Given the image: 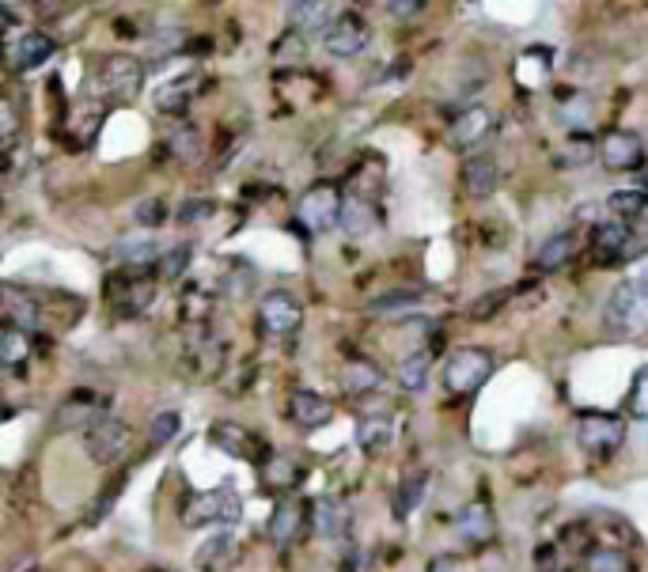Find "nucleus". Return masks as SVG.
Listing matches in <instances>:
<instances>
[{
    "label": "nucleus",
    "mask_w": 648,
    "mask_h": 572,
    "mask_svg": "<svg viewBox=\"0 0 648 572\" xmlns=\"http://www.w3.org/2000/svg\"><path fill=\"white\" fill-rule=\"evenodd\" d=\"M607 327L619 334H645L648 330V269L634 281H622L607 300Z\"/></svg>",
    "instance_id": "f257e3e1"
},
{
    "label": "nucleus",
    "mask_w": 648,
    "mask_h": 572,
    "mask_svg": "<svg viewBox=\"0 0 648 572\" xmlns=\"http://www.w3.org/2000/svg\"><path fill=\"white\" fill-rule=\"evenodd\" d=\"M144 84V65L134 53H106L96 65V91H103L111 103H129L137 99Z\"/></svg>",
    "instance_id": "f03ea898"
},
{
    "label": "nucleus",
    "mask_w": 648,
    "mask_h": 572,
    "mask_svg": "<svg viewBox=\"0 0 648 572\" xmlns=\"http://www.w3.org/2000/svg\"><path fill=\"white\" fill-rule=\"evenodd\" d=\"M243 516V500L236 497L231 485H220V490L209 493H194L182 508V523L187 527H213V523H236Z\"/></svg>",
    "instance_id": "7ed1b4c3"
},
{
    "label": "nucleus",
    "mask_w": 648,
    "mask_h": 572,
    "mask_svg": "<svg viewBox=\"0 0 648 572\" xmlns=\"http://www.w3.org/2000/svg\"><path fill=\"white\" fill-rule=\"evenodd\" d=\"M129 440H134V429H129L126 421H118V417H99L96 424L84 429V452L96 462H114L126 455Z\"/></svg>",
    "instance_id": "20e7f679"
},
{
    "label": "nucleus",
    "mask_w": 648,
    "mask_h": 572,
    "mask_svg": "<svg viewBox=\"0 0 648 572\" xmlns=\"http://www.w3.org/2000/svg\"><path fill=\"white\" fill-rule=\"evenodd\" d=\"M342 205H345V198L338 193V187L319 182V187H312L304 198H300L296 216H300V224H307L312 231H330L334 224H342Z\"/></svg>",
    "instance_id": "39448f33"
},
{
    "label": "nucleus",
    "mask_w": 648,
    "mask_h": 572,
    "mask_svg": "<svg viewBox=\"0 0 648 572\" xmlns=\"http://www.w3.org/2000/svg\"><path fill=\"white\" fill-rule=\"evenodd\" d=\"M490 376H493L490 353H482V349H459L452 360H447L444 383H447V391H455V394H470V391H478V386L490 380Z\"/></svg>",
    "instance_id": "423d86ee"
},
{
    "label": "nucleus",
    "mask_w": 648,
    "mask_h": 572,
    "mask_svg": "<svg viewBox=\"0 0 648 572\" xmlns=\"http://www.w3.org/2000/svg\"><path fill=\"white\" fill-rule=\"evenodd\" d=\"M111 304L122 319H137L144 315L152 304H156V281L141 274H129V277H114L111 281Z\"/></svg>",
    "instance_id": "0eeeda50"
},
{
    "label": "nucleus",
    "mask_w": 648,
    "mask_h": 572,
    "mask_svg": "<svg viewBox=\"0 0 648 572\" xmlns=\"http://www.w3.org/2000/svg\"><path fill=\"white\" fill-rule=\"evenodd\" d=\"M599 160L607 171H637L645 164V141L634 129H614L599 141Z\"/></svg>",
    "instance_id": "6e6552de"
},
{
    "label": "nucleus",
    "mask_w": 648,
    "mask_h": 572,
    "mask_svg": "<svg viewBox=\"0 0 648 572\" xmlns=\"http://www.w3.org/2000/svg\"><path fill=\"white\" fill-rule=\"evenodd\" d=\"M322 46H327V53H334V58H357V53L368 46V23H365V15H360V12H342L327 27V35H322Z\"/></svg>",
    "instance_id": "1a4fd4ad"
},
{
    "label": "nucleus",
    "mask_w": 648,
    "mask_h": 572,
    "mask_svg": "<svg viewBox=\"0 0 648 572\" xmlns=\"http://www.w3.org/2000/svg\"><path fill=\"white\" fill-rule=\"evenodd\" d=\"M576 436H581V444L588 447V452L611 455L614 447L622 444V436H626V424H622V417H614V414H581Z\"/></svg>",
    "instance_id": "9d476101"
},
{
    "label": "nucleus",
    "mask_w": 648,
    "mask_h": 572,
    "mask_svg": "<svg viewBox=\"0 0 648 572\" xmlns=\"http://www.w3.org/2000/svg\"><path fill=\"white\" fill-rule=\"evenodd\" d=\"M493 129H497V114L490 106H467L462 114H455L452 129H447V141L455 149H478Z\"/></svg>",
    "instance_id": "9b49d317"
},
{
    "label": "nucleus",
    "mask_w": 648,
    "mask_h": 572,
    "mask_svg": "<svg viewBox=\"0 0 648 572\" xmlns=\"http://www.w3.org/2000/svg\"><path fill=\"white\" fill-rule=\"evenodd\" d=\"M53 50H58V42H53L50 35H42V30H23L20 38L8 42V68H12V73H30V68H38L42 61H50Z\"/></svg>",
    "instance_id": "f8f14e48"
},
{
    "label": "nucleus",
    "mask_w": 648,
    "mask_h": 572,
    "mask_svg": "<svg viewBox=\"0 0 648 572\" xmlns=\"http://www.w3.org/2000/svg\"><path fill=\"white\" fill-rule=\"evenodd\" d=\"M258 319L266 334H292L304 319V307L289 296V292H266L258 304Z\"/></svg>",
    "instance_id": "ddd939ff"
},
{
    "label": "nucleus",
    "mask_w": 648,
    "mask_h": 572,
    "mask_svg": "<svg viewBox=\"0 0 648 572\" xmlns=\"http://www.w3.org/2000/svg\"><path fill=\"white\" fill-rule=\"evenodd\" d=\"M455 535H459L467 546L493 543V538H497V516H493V508L482 505V500L459 508V516H455Z\"/></svg>",
    "instance_id": "4468645a"
},
{
    "label": "nucleus",
    "mask_w": 648,
    "mask_h": 572,
    "mask_svg": "<svg viewBox=\"0 0 648 572\" xmlns=\"http://www.w3.org/2000/svg\"><path fill=\"white\" fill-rule=\"evenodd\" d=\"M266 531L269 538H274V546H289L292 538L304 531V505H300L296 497H281L274 505V512H269Z\"/></svg>",
    "instance_id": "2eb2a0df"
},
{
    "label": "nucleus",
    "mask_w": 648,
    "mask_h": 572,
    "mask_svg": "<svg viewBox=\"0 0 648 572\" xmlns=\"http://www.w3.org/2000/svg\"><path fill=\"white\" fill-rule=\"evenodd\" d=\"M284 15H289V27L296 30V35H312V30H322V35H327V27L338 20L334 4H327V0H304V4H289V8H284Z\"/></svg>",
    "instance_id": "dca6fc26"
},
{
    "label": "nucleus",
    "mask_w": 648,
    "mask_h": 572,
    "mask_svg": "<svg viewBox=\"0 0 648 572\" xmlns=\"http://www.w3.org/2000/svg\"><path fill=\"white\" fill-rule=\"evenodd\" d=\"M630 243H634V236H630V224L622 220H599L596 228H592V251L603 262L626 258Z\"/></svg>",
    "instance_id": "f3484780"
},
{
    "label": "nucleus",
    "mask_w": 648,
    "mask_h": 572,
    "mask_svg": "<svg viewBox=\"0 0 648 572\" xmlns=\"http://www.w3.org/2000/svg\"><path fill=\"white\" fill-rule=\"evenodd\" d=\"M209 444L220 447V452H228V455H236V459H254V455H258V436L246 432L243 424H231V421L213 424Z\"/></svg>",
    "instance_id": "a211bd4d"
},
{
    "label": "nucleus",
    "mask_w": 648,
    "mask_h": 572,
    "mask_svg": "<svg viewBox=\"0 0 648 572\" xmlns=\"http://www.w3.org/2000/svg\"><path fill=\"white\" fill-rule=\"evenodd\" d=\"M289 414H292V421L300 424V429H322V424L334 417V406H330L322 394H315V391H296L289 398Z\"/></svg>",
    "instance_id": "6ab92c4d"
},
{
    "label": "nucleus",
    "mask_w": 648,
    "mask_h": 572,
    "mask_svg": "<svg viewBox=\"0 0 648 572\" xmlns=\"http://www.w3.org/2000/svg\"><path fill=\"white\" fill-rule=\"evenodd\" d=\"M462 187H467V193L474 201L493 198V190H497V160L493 156L467 160V167H462Z\"/></svg>",
    "instance_id": "aec40b11"
},
{
    "label": "nucleus",
    "mask_w": 648,
    "mask_h": 572,
    "mask_svg": "<svg viewBox=\"0 0 648 572\" xmlns=\"http://www.w3.org/2000/svg\"><path fill=\"white\" fill-rule=\"evenodd\" d=\"M239 565V543L231 535H213L198 550V569L202 572H228Z\"/></svg>",
    "instance_id": "412c9836"
},
{
    "label": "nucleus",
    "mask_w": 648,
    "mask_h": 572,
    "mask_svg": "<svg viewBox=\"0 0 648 572\" xmlns=\"http://www.w3.org/2000/svg\"><path fill=\"white\" fill-rule=\"evenodd\" d=\"M114 258L129 269H144V266H152V262L164 258V254H160V243L152 236H129V239H118V243H114Z\"/></svg>",
    "instance_id": "4be33fe9"
},
{
    "label": "nucleus",
    "mask_w": 648,
    "mask_h": 572,
    "mask_svg": "<svg viewBox=\"0 0 648 572\" xmlns=\"http://www.w3.org/2000/svg\"><path fill=\"white\" fill-rule=\"evenodd\" d=\"M312 523L322 538H342L345 527H350V512L338 497H319L312 508Z\"/></svg>",
    "instance_id": "5701e85b"
},
{
    "label": "nucleus",
    "mask_w": 648,
    "mask_h": 572,
    "mask_svg": "<svg viewBox=\"0 0 648 572\" xmlns=\"http://www.w3.org/2000/svg\"><path fill=\"white\" fill-rule=\"evenodd\" d=\"M300 478H304V470H300L289 455H269V459L262 462V485L274 493H292L300 485Z\"/></svg>",
    "instance_id": "b1692460"
},
{
    "label": "nucleus",
    "mask_w": 648,
    "mask_h": 572,
    "mask_svg": "<svg viewBox=\"0 0 648 572\" xmlns=\"http://www.w3.org/2000/svg\"><path fill=\"white\" fill-rule=\"evenodd\" d=\"M198 76H175L171 84H164V88L156 91V111L160 114H187V106L194 103V91H198Z\"/></svg>",
    "instance_id": "393cba45"
},
{
    "label": "nucleus",
    "mask_w": 648,
    "mask_h": 572,
    "mask_svg": "<svg viewBox=\"0 0 648 572\" xmlns=\"http://www.w3.org/2000/svg\"><path fill=\"white\" fill-rule=\"evenodd\" d=\"M425 490H429L425 470H414V474H406L403 485L395 490V500H391V512H395V520H406V516H410L414 508L425 500Z\"/></svg>",
    "instance_id": "a878e982"
},
{
    "label": "nucleus",
    "mask_w": 648,
    "mask_h": 572,
    "mask_svg": "<svg viewBox=\"0 0 648 572\" xmlns=\"http://www.w3.org/2000/svg\"><path fill=\"white\" fill-rule=\"evenodd\" d=\"M4 319H8V327H15V330H35L38 327V307H35V300L27 296V292H20V289H12L8 284L4 289Z\"/></svg>",
    "instance_id": "bb28decb"
},
{
    "label": "nucleus",
    "mask_w": 648,
    "mask_h": 572,
    "mask_svg": "<svg viewBox=\"0 0 648 572\" xmlns=\"http://www.w3.org/2000/svg\"><path fill=\"white\" fill-rule=\"evenodd\" d=\"M573 254H576L573 231H558V236H550V239H546V243L535 251V266L550 274V269H561V266H566V262L573 258Z\"/></svg>",
    "instance_id": "cd10ccee"
},
{
    "label": "nucleus",
    "mask_w": 648,
    "mask_h": 572,
    "mask_svg": "<svg viewBox=\"0 0 648 572\" xmlns=\"http://www.w3.org/2000/svg\"><path fill=\"white\" fill-rule=\"evenodd\" d=\"M357 444L372 455L387 452V447L395 444V424H391L387 417H365L357 429Z\"/></svg>",
    "instance_id": "c85d7f7f"
},
{
    "label": "nucleus",
    "mask_w": 648,
    "mask_h": 572,
    "mask_svg": "<svg viewBox=\"0 0 648 572\" xmlns=\"http://www.w3.org/2000/svg\"><path fill=\"white\" fill-rule=\"evenodd\" d=\"M338 228H345L350 236H368V231L376 228V208L368 205L365 198H345L342 224H338Z\"/></svg>",
    "instance_id": "c756f323"
},
{
    "label": "nucleus",
    "mask_w": 648,
    "mask_h": 572,
    "mask_svg": "<svg viewBox=\"0 0 648 572\" xmlns=\"http://www.w3.org/2000/svg\"><path fill=\"white\" fill-rule=\"evenodd\" d=\"M342 383H345V391H353V394H368L383 383V372H380V365H372V360H350L342 372Z\"/></svg>",
    "instance_id": "7c9ffc66"
},
{
    "label": "nucleus",
    "mask_w": 648,
    "mask_h": 572,
    "mask_svg": "<svg viewBox=\"0 0 648 572\" xmlns=\"http://www.w3.org/2000/svg\"><path fill=\"white\" fill-rule=\"evenodd\" d=\"M27 357H30V334L27 330L4 327V334H0V365L15 372V368H23Z\"/></svg>",
    "instance_id": "2f4dec72"
},
{
    "label": "nucleus",
    "mask_w": 648,
    "mask_h": 572,
    "mask_svg": "<svg viewBox=\"0 0 648 572\" xmlns=\"http://www.w3.org/2000/svg\"><path fill=\"white\" fill-rule=\"evenodd\" d=\"M584 572H634V561L614 546H592L584 558Z\"/></svg>",
    "instance_id": "473e14b6"
},
{
    "label": "nucleus",
    "mask_w": 648,
    "mask_h": 572,
    "mask_svg": "<svg viewBox=\"0 0 648 572\" xmlns=\"http://www.w3.org/2000/svg\"><path fill=\"white\" fill-rule=\"evenodd\" d=\"M167 152H171L175 160H182V164H190V160L202 156V134H198L194 126L171 129V137H167Z\"/></svg>",
    "instance_id": "72a5a7b5"
},
{
    "label": "nucleus",
    "mask_w": 648,
    "mask_h": 572,
    "mask_svg": "<svg viewBox=\"0 0 648 572\" xmlns=\"http://www.w3.org/2000/svg\"><path fill=\"white\" fill-rule=\"evenodd\" d=\"M429 368H432L429 353H414V357H406L403 365H398V386H406V391H421V386L429 383Z\"/></svg>",
    "instance_id": "f704fd0d"
},
{
    "label": "nucleus",
    "mask_w": 648,
    "mask_h": 572,
    "mask_svg": "<svg viewBox=\"0 0 648 572\" xmlns=\"http://www.w3.org/2000/svg\"><path fill=\"white\" fill-rule=\"evenodd\" d=\"M607 208H611L614 216H641L648 208V190H619V193H611Z\"/></svg>",
    "instance_id": "c9c22d12"
},
{
    "label": "nucleus",
    "mask_w": 648,
    "mask_h": 572,
    "mask_svg": "<svg viewBox=\"0 0 648 572\" xmlns=\"http://www.w3.org/2000/svg\"><path fill=\"white\" fill-rule=\"evenodd\" d=\"M190 258H194V246H190V243L167 251L164 258H160V277H164V281H179V277L190 269Z\"/></svg>",
    "instance_id": "e433bc0d"
},
{
    "label": "nucleus",
    "mask_w": 648,
    "mask_h": 572,
    "mask_svg": "<svg viewBox=\"0 0 648 572\" xmlns=\"http://www.w3.org/2000/svg\"><path fill=\"white\" fill-rule=\"evenodd\" d=\"M179 429H182V417L175 414V409H164V414H156V417L149 421L152 444H171V440L179 436Z\"/></svg>",
    "instance_id": "4c0bfd02"
},
{
    "label": "nucleus",
    "mask_w": 648,
    "mask_h": 572,
    "mask_svg": "<svg viewBox=\"0 0 648 572\" xmlns=\"http://www.w3.org/2000/svg\"><path fill=\"white\" fill-rule=\"evenodd\" d=\"M561 118H566V126H573V129H588L592 126V99L588 96L569 99V103L561 106Z\"/></svg>",
    "instance_id": "58836bf2"
},
{
    "label": "nucleus",
    "mask_w": 648,
    "mask_h": 572,
    "mask_svg": "<svg viewBox=\"0 0 648 572\" xmlns=\"http://www.w3.org/2000/svg\"><path fill=\"white\" fill-rule=\"evenodd\" d=\"M421 300L418 289H398V292H387V296L372 300V312H403V307H414Z\"/></svg>",
    "instance_id": "ea45409f"
},
{
    "label": "nucleus",
    "mask_w": 648,
    "mask_h": 572,
    "mask_svg": "<svg viewBox=\"0 0 648 572\" xmlns=\"http://www.w3.org/2000/svg\"><path fill=\"white\" fill-rule=\"evenodd\" d=\"M137 224H144V228H160V224L167 220V205L160 198H144L141 205L134 208Z\"/></svg>",
    "instance_id": "a19ab883"
},
{
    "label": "nucleus",
    "mask_w": 648,
    "mask_h": 572,
    "mask_svg": "<svg viewBox=\"0 0 648 572\" xmlns=\"http://www.w3.org/2000/svg\"><path fill=\"white\" fill-rule=\"evenodd\" d=\"M0 134H4V149H12L20 137V114H15L12 99H0Z\"/></svg>",
    "instance_id": "79ce46f5"
},
{
    "label": "nucleus",
    "mask_w": 648,
    "mask_h": 572,
    "mask_svg": "<svg viewBox=\"0 0 648 572\" xmlns=\"http://www.w3.org/2000/svg\"><path fill=\"white\" fill-rule=\"evenodd\" d=\"M626 406H630V414H637V417H648V368H641V372H637V380H634V391H630Z\"/></svg>",
    "instance_id": "37998d69"
},
{
    "label": "nucleus",
    "mask_w": 648,
    "mask_h": 572,
    "mask_svg": "<svg viewBox=\"0 0 648 572\" xmlns=\"http://www.w3.org/2000/svg\"><path fill=\"white\" fill-rule=\"evenodd\" d=\"M508 304V292H490V296H482V300H474V307H470V319H493V315L500 312V307Z\"/></svg>",
    "instance_id": "c03bdc74"
},
{
    "label": "nucleus",
    "mask_w": 648,
    "mask_h": 572,
    "mask_svg": "<svg viewBox=\"0 0 648 572\" xmlns=\"http://www.w3.org/2000/svg\"><path fill=\"white\" fill-rule=\"evenodd\" d=\"M122 490H126V478H114V482L106 485L103 493H99V505H96V508H91V512H88V523H99V520H103V516L111 512L114 497H118Z\"/></svg>",
    "instance_id": "a18cd8bd"
},
{
    "label": "nucleus",
    "mask_w": 648,
    "mask_h": 572,
    "mask_svg": "<svg viewBox=\"0 0 648 572\" xmlns=\"http://www.w3.org/2000/svg\"><path fill=\"white\" fill-rule=\"evenodd\" d=\"M596 152H599V149H592V141H584V137H581V141H573L566 152H561L558 164H561V167H581V164H588V160L596 156Z\"/></svg>",
    "instance_id": "49530a36"
},
{
    "label": "nucleus",
    "mask_w": 648,
    "mask_h": 572,
    "mask_svg": "<svg viewBox=\"0 0 648 572\" xmlns=\"http://www.w3.org/2000/svg\"><path fill=\"white\" fill-rule=\"evenodd\" d=\"M387 15H395V20H406V15H418L425 12V4L421 0H387V4H380Z\"/></svg>",
    "instance_id": "de8ad7c7"
},
{
    "label": "nucleus",
    "mask_w": 648,
    "mask_h": 572,
    "mask_svg": "<svg viewBox=\"0 0 648 572\" xmlns=\"http://www.w3.org/2000/svg\"><path fill=\"white\" fill-rule=\"evenodd\" d=\"M205 304H209V296H205L202 289H190L187 300H182V312H187L190 319H205V315H209L205 312Z\"/></svg>",
    "instance_id": "09e8293b"
},
{
    "label": "nucleus",
    "mask_w": 648,
    "mask_h": 572,
    "mask_svg": "<svg viewBox=\"0 0 648 572\" xmlns=\"http://www.w3.org/2000/svg\"><path fill=\"white\" fill-rule=\"evenodd\" d=\"M202 216H213V201H187V205L179 208L182 224H198Z\"/></svg>",
    "instance_id": "8fccbe9b"
},
{
    "label": "nucleus",
    "mask_w": 648,
    "mask_h": 572,
    "mask_svg": "<svg viewBox=\"0 0 648 572\" xmlns=\"http://www.w3.org/2000/svg\"><path fill=\"white\" fill-rule=\"evenodd\" d=\"M429 572H462V565L455 558H447V554H440V558L429 561Z\"/></svg>",
    "instance_id": "3c124183"
},
{
    "label": "nucleus",
    "mask_w": 648,
    "mask_h": 572,
    "mask_svg": "<svg viewBox=\"0 0 648 572\" xmlns=\"http://www.w3.org/2000/svg\"><path fill=\"white\" fill-rule=\"evenodd\" d=\"M160 572H167V569H160Z\"/></svg>",
    "instance_id": "603ef678"
}]
</instances>
